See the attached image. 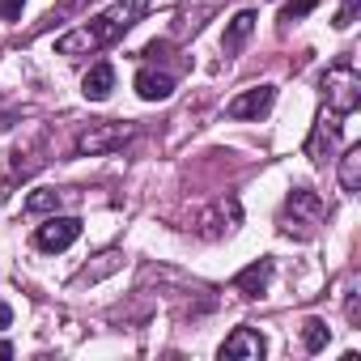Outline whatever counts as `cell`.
<instances>
[{"label":"cell","mask_w":361,"mask_h":361,"mask_svg":"<svg viewBox=\"0 0 361 361\" xmlns=\"http://www.w3.org/2000/svg\"><path fill=\"white\" fill-rule=\"evenodd\" d=\"M132 136H136V128H132V123H119V119H106V123H90V128L77 136V153H85V157H98V153H115V149H123Z\"/></svg>","instance_id":"3957f363"},{"label":"cell","mask_w":361,"mask_h":361,"mask_svg":"<svg viewBox=\"0 0 361 361\" xmlns=\"http://www.w3.org/2000/svg\"><path fill=\"white\" fill-rule=\"evenodd\" d=\"M22 9H26V0H0V22L22 18Z\"/></svg>","instance_id":"e0dca14e"},{"label":"cell","mask_w":361,"mask_h":361,"mask_svg":"<svg viewBox=\"0 0 361 361\" xmlns=\"http://www.w3.org/2000/svg\"><path fill=\"white\" fill-rule=\"evenodd\" d=\"M111 90H115V68H111V64H94V68L85 73V81H81V94H85L90 102H106Z\"/></svg>","instance_id":"30bf717a"},{"label":"cell","mask_w":361,"mask_h":361,"mask_svg":"<svg viewBox=\"0 0 361 361\" xmlns=\"http://www.w3.org/2000/svg\"><path fill=\"white\" fill-rule=\"evenodd\" d=\"M77 238H81V221L77 217H51L47 226H39L35 247L39 251H68Z\"/></svg>","instance_id":"5b68a950"},{"label":"cell","mask_w":361,"mask_h":361,"mask_svg":"<svg viewBox=\"0 0 361 361\" xmlns=\"http://www.w3.org/2000/svg\"><path fill=\"white\" fill-rule=\"evenodd\" d=\"M327 340H331V327H327L323 319H306V323H302V344H306V353L327 348Z\"/></svg>","instance_id":"5bb4252c"},{"label":"cell","mask_w":361,"mask_h":361,"mask_svg":"<svg viewBox=\"0 0 361 361\" xmlns=\"http://www.w3.org/2000/svg\"><path fill=\"white\" fill-rule=\"evenodd\" d=\"M340 188L344 192H357L361 188V145L344 149V157H340Z\"/></svg>","instance_id":"4fadbf2b"},{"label":"cell","mask_w":361,"mask_h":361,"mask_svg":"<svg viewBox=\"0 0 361 361\" xmlns=\"http://www.w3.org/2000/svg\"><path fill=\"white\" fill-rule=\"evenodd\" d=\"M0 357H13V344H5V340H0Z\"/></svg>","instance_id":"ffe728a7"},{"label":"cell","mask_w":361,"mask_h":361,"mask_svg":"<svg viewBox=\"0 0 361 361\" xmlns=\"http://www.w3.org/2000/svg\"><path fill=\"white\" fill-rule=\"evenodd\" d=\"M149 9V0H115L106 13H98L94 22L68 30L60 43H56V56H94L102 47H111L115 39H123Z\"/></svg>","instance_id":"6da1fadb"},{"label":"cell","mask_w":361,"mask_h":361,"mask_svg":"<svg viewBox=\"0 0 361 361\" xmlns=\"http://www.w3.org/2000/svg\"><path fill=\"white\" fill-rule=\"evenodd\" d=\"M323 94H327V106H331L336 115H353V111L361 106V77H357L348 64H336V68H327V77H323Z\"/></svg>","instance_id":"7a4b0ae2"},{"label":"cell","mask_w":361,"mask_h":361,"mask_svg":"<svg viewBox=\"0 0 361 361\" xmlns=\"http://www.w3.org/2000/svg\"><path fill=\"white\" fill-rule=\"evenodd\" d=\"M268 281H272V264H268V259H255L251 268H243V272L234 276V289H238L243 298H259V293L268 289Z\"/></svg>","instance_id":"9c48e42d"},{"label":"cell","mask_w":361,"mask_h":361,"mask_svg":"<svg viewBox=\"0 0 361 361\" xmlns=\"http://www.w3.org/2000/svg\"><path fill=\"white\" fill-rule=\"evenodd\" d=\"M331 149H336V123L327 128V119H323V123L310 132V140H306V157H310V161H327Z\"/></svg>","instance_id":"7c38bea8"},{"label":"cell","mask_w":361,"mask_h":361,"mask_svg":"<svg viewBox=\"0 0 361 361\" xmlns=\"http://www.w3.org/2000/svg\"><path fill=\"white\" fill-rule=\"evenodd\" d=\"M221 357L226 361H259L264 357V336L255 327H234L221 344Z\"/></svg>","instance_id":"52a82bcc"},{"label":"cell","mask_w":361,"mask_h":361,"mask_svg":"<svg viewBox=\"0 0 361 361\" xmlns=\"http://www.w3.org/2000/svg\"><path fill=\"white\" fill-rule=\"evenodd\" d=\"M353 13H357V0H344V9L336 13V30H348L353 26Z\"/></svg>","instance_id":"ac0fdd59"},{"label":"cell","mask_w":361,"mask_h":361,"mask_svg":"<svg viewBox=\"0 0 361 361\" xmlns=\"http://www.w3.org/2000/svg\"><path fill=\"white\" fill-rule=\"evenodd\" d=\"M51 209H60V192H35L26 200V213H51Z\"/></svg>","instance_id":"9a60e30c"},{"label":"cell","mask_w":361,"mask_h":361,"mask_svg":"<svg viewBox=\"0 0 361 361\" xmlns=\"http://www.w3.org/2000/svg\"><path fill=\"white\" fill-rule=\"evenodd\" d=\"M136 94L145 102H166L174 94V77L170 73H157V68H140L136 73Z\"/></svg>","instance_id":"ba28073f"},{"label":"cell","mask_w":361,"mask_h":361,"mask_svg":"<svg viewBox=\"0 0 361 361\" xmlns=\"http://www.w3.org/2000/svg\"><path fill=\"white\" fill-rule=\"evenodd\" d=\"M323 221V200L314 196V192H289V200H285V234H314V226Z\"/></svg>","instance_id":"277c9868"},{"label":"cell","mask_w":361,"mask_h":361,"mask_svg":"<svg viewBox=\"0 0 361 361\" xmlns=\"http://www.w3.org/2000/svg\"><path fill=\"white\" fill-rule=\"evenodd\" d=\"M13 323V310H9V302H0V327H9Z\"/></svg>","instance_id":"d6986e66"},{"label":"cell","mask_w":361,"mask_h":361,"mask_svg":"<svg viewBox=\"0 0 361 361\" xmlns=\"http://www.w3.org/2000/svg\"><path fill=\"white\" fill-rule=\"evenodd\" d=\"M272 102H276V90L272 85H251V90H243L230 102V119H264L272 111Z\"/></svg>","instance_id":"8992f818"},{"label":"cell","mask_w":361,"mask_h":361,"mask_svg":"<svg viewBox=\"0 0 361 361\" xmlns=\"http://www.w3.org/2000/svg\"><path fill=\"white\" fill-rule=\"evenodd\" d=\"M314 5H319V0H289V5L281 9V22L289 26V22H298V18H306V13H310Z\"/></svg>","instance_id":"2e32d148"},{"label":"cell","mask_w":361,"mask_h":361,"mask_svg":"<svg viewBox=\"0 0 361 361\" xmlns=\"http://www.w3.org/2000/svg\"><path fill=\"white\" fill-rule=\"evenodd\" d=\"M251 30H255V9L234 13V18H230V26H226V35H221V47H226V51H238V47L251 39Z\"/></svg>","instance_id":"8fae6325"}]
</instances>
